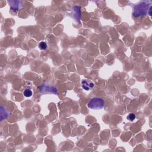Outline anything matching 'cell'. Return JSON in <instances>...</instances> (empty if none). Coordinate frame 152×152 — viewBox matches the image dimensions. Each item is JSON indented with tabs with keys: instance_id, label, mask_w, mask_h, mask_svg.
I'll return each mask as SVG.
<instances>
[{
	"instance_id": "obj_1",
	"label": "cell",
	"mask_w": 152,
	"mask_h": 152,
	"mask_svg": "<svg viewBox=\"0 0 152 152\" xmlns=\"http://www.w3.org/2000/svg\"><path fill=\"white\" fill-rule=\"evenodd\" d=\"M148 4L147 1L141 2L139 4L136 5L134 7V10L133 13V15L134 17H144L145 16L148 9Z\"/></svg>"
},
{
	"instance_id": "obj_5",
	"label": "cell",
	"mask_w": 152,
	"mask_h": 152,
	"mask_svg": "<svg viewBox=\"0 0 152 152\" xmlns=\"http://www.w3.org/2000/svg\"><path fill=\"white\" fill-rule=\"evenodd\" d=\"M95 84L93 82L90 80H83L82 81V87L86 90H90L92 89Z\"/></svg>"
},
{
	"instance_id": "obj_7",
	"label": "cell",
	"mask_w": 152,
	"mask_h": 152,
	"mask_svg": "<svg viewBox=\"0 0 152 152\" xmlns=\"http://www.w3.org/2000/svg\"><path fill=\"white\" fill-rule=\"evenodd\" d=\"M39 48L41 49L42 50H45L47 48V45H46V44L44 42H41L40 44H39Z\"/></svg>"
},
{
	"instance_id": "obj_8",
	"label": "cell",
	"mask_w": 152,
	"mask_h": 152,
	"mask_svg": "<svg viewBox=\"0 0 152 152\" xmlns=\"http://www.w3.org/2000/svg\"><path fill=\"white\" fill-rule=\"evenodd\" d=\"M136 119V115L134 113H130L127 116V119L130 121H133Z\"/></svg>"
},
{
	"instance_id": "obj_3",
	"label": "cell",
	"mask_w": 152,
	"mask_h": 152,
	"mask_svg": "<svg viewBox=\"0 0 152 152\" xmlns=\"http://www.w3.org/2000/svg\"><path fill=\"white\" fill-rule=\"evenodd\" d=\"M39 88L40 92L42 93H52L54 94H57L56 88L55 87L47 84H42L39 87Z\"/></svg>"
},
{
	"instance_id": "obj_9",
	"label": "cell",
	"mask_w": 152,
	"mask_h": 152,
	"mask_svg": "<svg viewBox=\"0 0 152 152\" xmlns=\"http://www.w3.org/2000/svg\"><path fill=\"white\" fill-rule=\"evenodd\" d=\"M148 10L149 15H150V16H151V6L150 7V8H149V9H148Z\"/></svg>"
},
{
	"instance_id": "obj_2",
	"label": "cell",
	"mask_w": 152,
	"mask_h": 152,
	"mask_svg": "<svg viewBox=\"0 0 152 152\" xmlns=\"http://www.w3.org/2000/svg\"><path fill=\"white\" fill-rule=\"evenodd\" d=\"M104 101L99 98H95L91 99L90 101L88 103V107L90 109L94 110H99L101 109L104 106Z\"/></svg>"
},
{
	"instance_id": "obj_4",
	"label": "cell",
	"mask_w": 152,
	"mask_h": 152,
	"mask_svg": "<svg viewBox=\"0 0 152 152\" xmlns=\"http://www.w3.org/2000/svg\"><path fill=\"white\" fill-rule=\"evenodd\" d=\"M8 3L10 4L11 10L13 11H19L22 8V4L20 1H9Z\"/></svg>"
},
{
	"instance_id": "obj_6",
	"label": "cell",
	"mask_w": 152,
	"mask_h": 152,
	"mask_svg": "<svg viewBox=\"0 0 152 152\" xmlns=\"http://www.w3.org/2000/svg\"><path fill=\"white\" fill-rule=\"evenodd\" d=\"M23 93L26 97H30L32 95V92L30 89H26Z\"/></svg>"
}]
</instances>
